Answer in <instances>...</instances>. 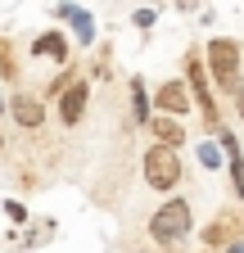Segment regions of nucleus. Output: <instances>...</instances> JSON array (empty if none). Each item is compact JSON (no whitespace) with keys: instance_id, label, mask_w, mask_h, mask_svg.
I'll return each mask as SVG.
<instances>
[{"instance_id":"2eb2a0df","label":"nucleus","mask_w":244,"mask_h":253,"mask_svg":"<svg viewBox=\"0 0 244 253\" xmlns=\"http://www.w3.org/2000/svg\"><path fill=\"white\" fill-rule=\"evenodd\" d=\"M5 212H9V217H14V221H18V226H23V221H27V208H23V204H18V199H9V204H5Z\"/></svg>"},{"instance_id":"f257e3e1","label":"nucleus","mask_w":244,"mask_h":253,"mask_svg":"<svg viewBox=\"0 0 244 253\" xmlns=\"http://www.w3.org/2000/svg\"><path fill=\"white\" fill-rule=\"evenodd\" d=\"M145 185L149 190H159V195H167V190H176L181 185V158H176V149H167V145H154V149H145Z\"/></svg>"},{"instance_id":"ddd939ff","label":"nucleus","mask_w":244,"mask_h":253,"mask_svg":"<svg viewBox=\"0 0 244 253\" xmlns=\"http://www.w3.org/2000/svg\"><path fill=\"white\" fill-rule=\"evenodd\" d=\"M226 163H231V181H235V190H240V199H244V158H240V154H231Z\"/></svg>"},{"instance_id":"f8f14e48","label":"nucleus","mask_w":244,"mask_h":253,"mask_svg":"<svg viewBox=\"0 0 244 253\" xmlns=\"http://www.w3.org/2000/svg\"><path fill=\"white\" fill-rule=\"evenodd\" d=\"M131 109H136V122H149L154 113H149V100H145V86L131 77Z\"/></svg>"},{"instance_id":"4468645a","label":"nucleus","mask_w":244,"mask_h":253,"mask_svg":"<svg viewBox=\"0 0 244 253\" xmlns=\"http://www.w3.org/2000/svg\"><path fill=\"white\" fill-rule=\"evenodd\" d=\"M199 163H203V168H222V154H217V145H208V140H203V145H199Z\"/></svg>"},{"instance_id":"39448f33","label":"nucleus","mask_w":244,"mask_h":253,"mask_svg":"<svg viewBox=\"0 0 244 253\" xmlns=\"http://www.w3.org/2000/svg\"><path fill=\"white\" fill-rule=\"evenodd\" d=\"M86 95H90L86 82H68L64 90H59V122H64V126H77V122H81V113H86Z\"/></svg>"},{"instance_id":"7ed1b4c3","label":"nucleus","mask_w":244,"mask_h":253,"mask_svg":"<svg viewBox=\"0 0 244 253\" xmlns=\"http://www.w3.org/2000/svg\"><path fill=\"white\" fill-rule=\"evenodd\" d=\"M203 73H212V82H217L222 90H231L240 82V45L231 37H212L208 41V68Z\"/></svg>"},{"instance_id":"f3484780","label":"nucleus","mask_w":244,"mask_h":253,"mask_svg":"<svg viewBox=\"0 0 244 253\" xmlns=\"http://www.w3.org/2000/svg\"><path fill=\"white\" fill-rule=\"evenodd\" d=\"M231 95H235V104H240V118H244V82H235V86H231Z\"/></svg>"},{"instance_id":"9d476101","label":"nucleus","mask_w":244,"mask_h":253,"mask_svg":"<svg viewBox=\"0 0 244 253\" xmlns=\"http://www.w3.org/2000/svg\"><path fill=\"white\" fill-rule=\"evenodd\" d=\"M32 54H41V59H68V37L64 32H41L37 37V45H32Z\"/></svg>"},{"instance_id":"a211bd4d","label":"nucleus","mask_w":244,"mask_h":253,"mask_svg":"<svg viewBox=\"0 0 244 253\" xmlns=\"http://www.w3.org/2000/svg\"><path fill=\"white\" fill-rule=\"evenodd\" d=\"M176 9H186V14H195V9H199V0H176Z\"/></svg>"},{"instance_id":"0eeeda50","label":"nucleus","mask_w":244,"mask_h":253,"mask_svg":"<svg viewBox=\"0 0 244 253\" xmlns=\"http://www.w3.org/2000/svg\"><path fill=\"white\" fill-rule=\"evenodd\" d=\"M149 126V131H154V145H167V149H181V145H186V126H181V118H149L145 122Z\"/></svg>"},{"instance_id":"6e6552de","label":"nucleus","mask_w":244,"mask_h":253,"mask_svg":"<svg viewBox=\"0 0 244 253\" xmlns=\"http://www.w3.org/2000/svg\"><path fill=\"white\" fill-rule=\"evenodd\" d=\"M54 14L73 23V32H77V41H81V45H90V41H95V18H90L81 5H54Z\"/></svg>"},{"instance_id":"20e7f679","label":"nucleus","mask_w":244,"mask_h":253,"mask_svg":"<svg viewBox=\"0 0 244 253\" xmlns=\"http://www.w3.org/2000/svg\"><path fill=\"white\" fill-rule=\"evenodd\" d=\"M186 77H190V95L199 100V113H203L212 126H217V118H222V113H217V100H212V90H208V73H203V63H199L195 54L186 59Z\"/></svg>"},{"instance_id":"dca6fc26","label":"nucleus","mask_w":244,"mask_h":253,"mask_svg":"<svg viewBox=\"0 0 244 253\" xmlns=\"http://www.w3.org/2000/svg\"><path fill=\"white\" fill-rule=\"evenodd\" d=\"M154 18H159L154 9H136V18H131V23H136V27H154Z\"/></svg>"},{"instance_id":"f03ea898","label":"nucleus","mask_w":244,"mask_h":253,"mask_svg":"<svg viewBox=\"0 0 244 253\" xmlns=\"http://www.w3.org/2000/svg\"><path fill=\"white\" fill-rule=\"evenodd\" d=\"M149 231H154L159 244H176L190 235V204L186 199H167L154 217H149Z\"/></svg>"},{"instance_id":"1a4fd4ad","label":"nucleus","mask_w":244,"mask_h":253,"mask_svg":"<svg viewBox=\"0 0 244 253\" xmlns=\"http://www.w3.org/2000/svg\"><path fill=\"white\" fill-rule=\"evenodd\" d=\"M9 113H14V122H23V126H41V122H45V109H41V100H32V95H14Z\"/></svg>"},{"instance_id":"9b49d317","label":"nucleus","mask_w":244,"mask_h":253,"mask_svg":"<svg viewBox=\"0 0 244 253\" xmlns=\"http://www.w3.org/2000/svg\"><path fill=\"white\" fill-rule=\"evenodd\" d=\"M231 235H235V221H231V217H217V221L203 231V244H226Z\"/></svg>"},{"instance_id":"423d86ee","label":"nucleus","mask_w":244,"mask_h":253,"mask_svg":"<svg viewBox=\"0 0 244 253\" xmlns=\"http://www.w3.org/2000/svg\"><path fill=\"white\" fill-rule=\"evenodd\" d=\"M154 104H159L167 118H181V113H190V90L181 86V82H163L159 95H154Z\"/></svg>"}]
</instances>
